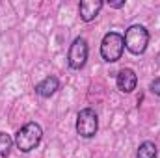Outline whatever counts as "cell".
I'll use <instances>...</instances> for the list:
<instances>
[{
	"instance_id": "obj_2",
	"label": "cell",
	"mask_w": 160,
	"mask_h": 158,
	"mask_svg": "<svg viewBox=\"0 0 160 158\" xmlns=\"http://www.w3.org/2000/svg\"><path fill=\"white\" fill-rule=\"evenodd\" d=\"M125 47L132 52V54H143L149 43V34L145 30V26L142 24H132L127 32H125Z\"/></svg>"
},
{
	"instance_id": "obj_9",
	"label": "cell",
	"mask_w": 160,
	"mask_h": 158,
	"mask_svg": "<svg viewBox=\"0 0 160 158\" xmlns=\"http://www.w3.org/2000/svg\"><path fill=\"white\" fill-rule=\"evenodd\" d=\"M157 156H158V151H157V145L153 141H143L138 147L136 158H157Z\"/></svg>"
},
{
	"instance_id": "obj_7",
	"label": "cell",
	"mask_w": 160,
	"mask_h": 158,
	"mask_svg": "<svg viewBox=\"0 0 160 158\" xmlns=\"http://www.w3.org/2000/svg\"><path fill=\"white\" fill-rule=\"evenodd\" d=\"M136 84H138V77H136V73L132 69L125 67L118 73V87H119V91L130 93V91H134Z\"/></svg>"
},
{
	"instance_id": "obj_1",
	"label": "cell",
	"mask_w": 160,
	"mask_h": 158,
	"mask_svg": "<svg viewBox=\"0 0 160 158\" xmlns=\"http://www.w3.org/2000/svg\"><path fill=\"white\" fill-rule=\"evenodd\" d=\"M41 138H43V128L38 123H26L15 136V145L19 151L22 153H30L32 149H36L39 145Z\"/></svg>"
},
{
	"instance_id": "obj_11",
	"label": "cell",
	"mask_w": 160,
	"mask_h": 158,
	"mask_svg": "<svg viewBox=\"0 0 160 158\" xmlns=\"http://www.w3.org/2000/svg\"><path fill=\"white\" fill-rule=\"evenodd\" d=\"M151 91H153L155 95H160V78L153 80V84H151Z\"/></svg>"
},
{
	"instance_id": "obj_6",
	"label": "cell",
	"mask_w": 160,
	"mask_h": 158,
	"mask_svg": "<svg viewBox=\"0 0 160 158\" xmlns=\"http://www.w3.org/2000/svg\"><path fill=\"white\" fill-rule=\"evenodd\" d=\"M102 6H104V2H101V0H82L80 6H78L80 19H82L84 22L93 21V19L99 15V11L102 9Z\"/></svg>"
},
{
	"instance_id": "obj_10",
	"label": "cell",
	"mask_w": 160,
	"mask_h": 158,
	"mask_svg": "<svg viewBox=\"0 0 160 158\" xmlns=\"http://www.w3.org/2000/svg\"><path fill=\"white\" fill-rule=\"evenodd\" d=\"M11 145H13V140L9 138V134L0 132V158H8L9 151H11Z\"/></svg>"
},
{
	"instance_id": "obj_5",
	"label": "cell",
	"mask_w": 160,
	"mask_h": 158,
	"mask_svg": "<svg viewBox=\"0 0 160 158\" xmlns=\"http://www.w3.org/2000/svg\"><path fill=\"white\" fill-rule=\"evenodd\" d=\"M88 60V41L84 37H77L69 48V65L73 69H82Z\"/></svg>"
},
{
	"instance_id": "obj_4",
	"label": "cell",
	"mask_w": 160,
	"mask_h": 158,
	"mask_svg": "<svg viewBox=\"0 0 160 158\" xmlns=\"http://www.w3.org/2000/svg\"><path fill=\"white\" fill-rule=\"evenodd\" d=\"M99 128V117L91 108L80 110L77 116V132L82 138H93Z\"/></svg>"
},
{
	"instance_id": "obj_12",
	"label": "cell",
	"mask_w": 160,
	"mask_h": 158,
	"mask_svg": "<svg viewBox=\"0 0 160 158\" xmlns=\"http://www.w3.org/2000/svg\"><path fill=\"white\" fill-rule=\"evenodd\" d=\"M125 6V0H119V2H110V7H123Z\"/></svg>"
},
{
	"instance_id": "obj_8",
	"label": "cell",
	"mask_w": 160,
	"mask_h": 158,
	"mask_svg": "<svg viewBox=\"0 0 160 158\" xmlns=\"http://www.w3.org/2000/svg\"><path fill=\"white\" fill-rule=\"evenodd\" d=\"M58 87H60V82H58L56 77H47L43 82H39L36 86V93L39 97H50L58 91Z\"/></svg>"
},
{
	"instance_id": "obj_3",
	"label": "cell",
	"mask_w": 160,
	"mask_h": 158,
	"mask_svg": "<svg viewBox=\"0 0 160 158\" xmlns=\"http://www.w3.org/2000/svg\"><path fill=\"white\" fill-rule=\"evenodd\" d=\"M123 50H125V39H123L121 34L110 32V34H106V36L102 37V43H101V56H102L106 62H110V63L118 62L121 58V54H123Z\"/></svg>"
}]
</instances>
